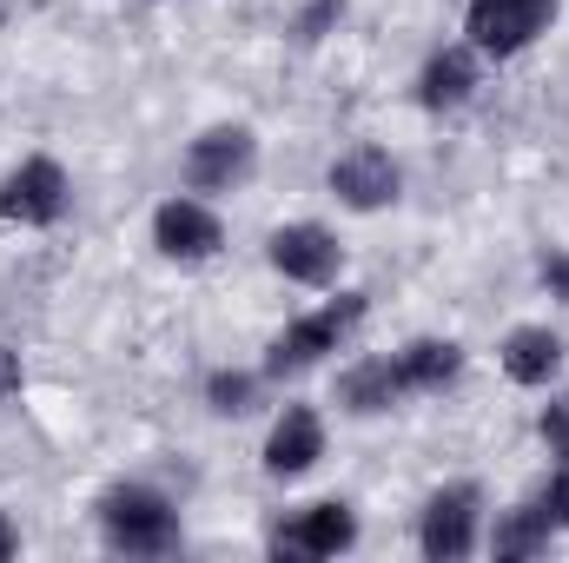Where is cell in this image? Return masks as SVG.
<instances>
[{"label": "cell", "mask_w": 569, "mask_h": 563, "mask_svg": "<svg viewBox=\"0 0 569 563\" xmlns=\"http://www.w3.org/2000/svg\"><path fill=\"white\" fill-rule=\"evenodd\" d=\"M470 87H477V53L470 47H443L425 67V80H418V100L425 107H463Z\"/></svg>", "instance_id": "obj_15"}, {"label": "cell", "mask_w": 569, "mask_h": 563, "mask_svg": "<svg viewBox=\"0 0 569 563\" xmlns=\"http://www.w3.org/2000/svg\"><path fill=\"white\" fill-rule=\"evenodd\" d=\"M477 517H483V497L477 484H450L425 504V524H418V544L430 563H457L477 551Z\"/></svg>", "instance_id": "obj_6"}, {"label": "cell", "mask_w": 569, "mask_h": 563, "mask_svg": "<svg viewBox=\"0 0 569 563\" xmlns=\"http://www.w3.org/2000/svg\"><path fill=\"white\" fill-rule=\"evenodd\" d=\"M543 437H550V451H563L569 457V398H557V405L543 412Z\"/></svg>", "instance_id": "obj_19"}, {"label": "cell", "mask_w": 569, "mask_h": 563, "mask_svg": "<svg viewBox=\"0 0 569 563\" xmlns=\"http://www.w3.org/2000/svg\"><path fill=\"white\" fill-rule=\"evenodd\" d=\"M338 7H345V0H311V13L298 20V33H305V40H318V27H325V20H331Z\"/></svg>", "instance_id": "obj_20"}, {"label": "cell", "mask_w": 569, "mask_h": 563, "mask_svg": "<svg viewBox=\"0 0 569 563\" xmlns=\"http://www.w3.org/2000/svg\"><path fill=\"white\" fill-rule=\"evenodd\" d=\"M252 159H259L252 127H212V134H199L192 152H186V186L192 192H232V186L252 179Z\"/></svg>", "instance_id": "obj_4"}, {"label": "cell", "mask_w": 569, "mask_h": 563, "mask_svg": "<svg viewBox=\"0 0 569 563\" xmlns=\"http://www.w3.org/2000/svg\"><path fill=\"white\" fill-rule=\"evenodd\" d=\"M152 246H159L166 259H179V266H199V259H212V253L226 246V226H219L212 206H199V199H166V206L152 213Z\"/></svg>", "instance_id": "obj_7"}, {"label": "cell", "mask_w": 569, "mask_h": 563, "mask_svg": "<svg viewBox=\"0 0 569 563\" xmlns=\"http://www.w3.org/2000/svg\"><path fill=\"white\" fill-rule=\"evenodd\" d=\"M272 266H279L291 285H331L338 266H345V246L325 233V226H279L272 233Z\"/></svg>", "instance_id": "obj_9"}, {"label": "cell", "mask_w": 569, "mask_h": 563, "mask_svg": "<svg viewBox=\"0 0 569 563\" xmlns=\"http://www.w3.org/2000/svg\"><path fill=\"white\" fill-rule=\"evenodd\" d=\"M13 392H20V358L0 345V398H13Z\"/></svg>", "instance_id": "obj_21"}, {"label": "cell", "mask_w": 569, "mask_h": 563, "mask_svg": "<svg viewBox=\"0 0 569 563\" xmlns=\"http://www.w3.org/2000/svg\"><path fill=\"white\" fill-rule=\"evenodd\" d=\"M100 531L127 557H166L179 544V511L146 484H120V491L100 497Z\"/></svg>", "instance_id": "obj_1"}, {"label": "cell", "mask_w": 569, "mask_h": 563, "mask_svg": "<svg viewBox=\"0 0 569 563\" xmlns=\"http://www.w3.org/2000/svg\"><path fill=\"white\" fill-rule=\"evenodd\" d=\"M557 365H563V338H557L550 325H517V332L503 338V372H510L517 385H550Z\"/></svg>", "instance_id": "obj_13"}, {"label": "cell", "mask_w": 569, "mask_h": 563, "mask_svg": "<svg viewBox=\"0 0 569 563\" xmlns=\"http://www.w3.org/2000/svg\"><path fill=\"white\" fill-rule=\"evenodd\" d=\"M13 551H20V537H13V524H7V517H0V563L13 557Z\"/></svg>", "instance_id": "obj_22"}, {"label": "cell", "mask_w": 569, "mask_h": 563, "mask_svg": "<svg viewBox=\"0 0 569 563\" xmlns=\"http://www.w3.org/2000/svg\"><path fill=\"white\" fill-rule=\"evenodd\" d=\"M60 213H67V172H60V159H47V152L20 159L7 172V186H0V219H13V226H53Z\"/></svg>", "instance_id": "obj_5"}, {"label": "cell", "mask_w": 569, "mask_h": 563, "mask_svg": "<svg viewBox=\"0 0 569 563\" xmlns=\"http://www.w3.org/2000/svg\"><path fill=\"white\" fill-rule=\"evenodd\" d=\"M550 511L543 504H517V511H503L497 517V531H490V551L497 557H537L543 544H550Z\"/></svg>", "instance_id": "obj_16"}, {"label": "cell", "mask_w": 569, "mask_h": 563, "mask_svg": "<svg viewBox=\"0 0 569 563\" xmlns=\"http://www.w3.org/2000/svg\"><path fill=\"white\" fill-rule=\"evenodd\" d=\"M358 318H365V292H345V298H331L325 312H311V318L284 325L279 345H272V358H266V378H284V372L318 365L325 352H338V345H345V332H351Z\"/></svg>", "instance_id": "obj_2"}, {"label": "cell", "mask_w": 569, "mask_h": 563, "mask_svg": "<svg viewBox=\"0 0 569 563\" xmlns=\"http://www.w3.org/2000/svg\"><path fill=\"white\" fill-rule=\"evenodd\" d=\"M325 457V418L311 405H284V418L266 437V471L272 477H305Z\"/></svg>", "instance_id": "obj_11"}, {"label": "cell", "mask_w": 569, "mask_h": 563, "mask_svg": "<svg viewBox=\"0 0 569 563\" xmlns=\"http://www.w3.org/2000/svg\"><path fill=\"white\" fill-rule=\"evenodd\" d=\"M252 392H259V378H252V372H219V378L206 385V398H212V412H226V418H239V412H252Z\"/></svg>", "instance_id": "obj_17"}, {"label": "cell", "mask_w": 569, "mask_h": 563, "mask_svg": "<svg viewBox=\"0 0 569 563\" xmlns=\"http://www.w3.org/2000/svg\"><path fill=\"white\" fill-rule=\"evenodd\" d=\"M331 192L351 206V213H378L398 199V166L385 146H351L338 166H331Z\"/></svg>", "instance_id": "obj_10"}, {"label": "cell", "mask_w": 569, "mask_h": 563, "mask_svg": "<svg viewBox=\"0 0 569 563\" xmlns=\"http://www.w3.org/2000/svg\"><path fill=\"white\" fill-rule=\"evenodd\" d=\"M391 372H398L405 398H418V392H443V385L463 372V352H457L450 338H418V345L391 352Z\"/></svg>", "instance_id": "obj_12"}, {"label": "cell", "mask_w": 569, "mask_h": 563, "mask_svg": "<svg viewBox=\"0 0 569 563\" xmlns=\"http://www.w3.org/2000/svg\"><path fill=\"white\" fill-rule=\"evenodd\" d=\"M550 20H557V0H470L463 33H470L477 53L510 60V53H523Z\"/></svg>", "instance_id": "obj_3"}, {"label": "cell", "mask_w": 569, "mask_h": 563, "mask_svg": "<svg viewBox=\"0 0 569 563\" xmlns=\"http://www.w3.org/2000/svg\"><path fill=\"white\" fill-rule=\"evenodd\" d=\"M398 398H405V385H398L391 358H365V365H351V372L338 378V405H345V412H358V418L391 412Z\"/></svg>", "instance_id": "obj_14"}, {"label": "cell", "mask_w": 569, "mask_h": 563, "mask_svg": "<svg viewBox=\"0 0 569 563\" xmlns=\"http://www.w3.org/2000/svg\"><path fill=\"white\" fill-rule=\"evenodd\" d=\"M351 537H358L351 504H305L298 517H284L272 531V551L279 557H338V551H351Z\"/></svg>", "instance_id": "obj_8"}, {"label": "cell", "mask_w": 569, "mask_h": 563, "mask_svg": "<svg viewBox=\"0 0 569 563\" xmlns=\"http://www.w3.org/2000/svg\"><path fill=\"white\" fill-rule=\"evenodd\" d=\"M537 504H543V511H550V524L563 531V524H569V464L550 477V484H543V497H537Z\"/></svg>", "instance_id": "obj_18"}]
</instances>
